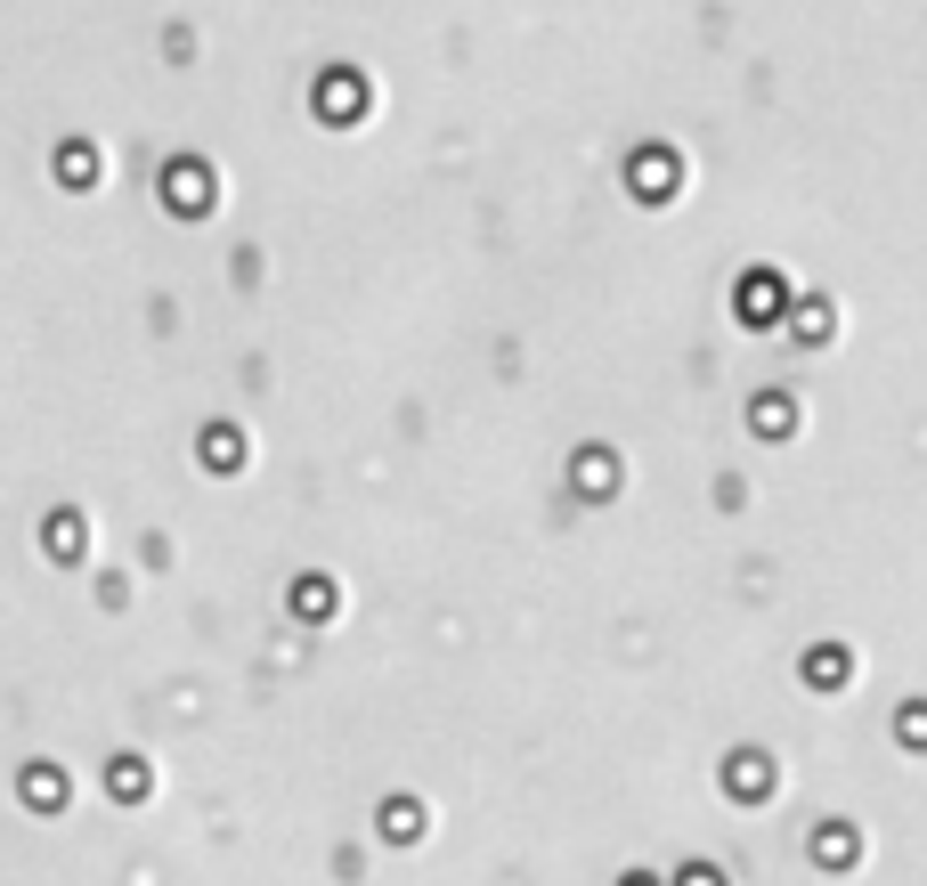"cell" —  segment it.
I'll return each instance as SVG.
<instances>
[{"instance_id":"obj_1","label":"cell","mask_w":927,"mask_h":886,"mask_svg":"<svg viewBox=\"0 0 927 886\" xmlns=\"http://www.w3.org/2000/svg\"><path fill=\"white\" fill-rule=\"evenodd\" d=\"M814 683L838 691V683H846V651H814Z\"/></svg>"},{"instance_id":"obj_2","label":"cell","mask_w":927,"mask_h":886,"mask_svg":"<svg viewBox=\"0 0 927 886\" xmlns=\"http://www.w3.org/2000/svg\"><path fill=\"white\" fill-rule=\"evenodd\" d=\"M757 431H789V399H765L757 407Z\"/></svg>"},{"instance_id":"obj_3","label":"cell","mask_w":927,"mask_h":886,"mask_svg":"<svg viewBox=\"0 0 927 886\" xmlns=\"http://www.w3.org/2000/svg\"><path fill=\"white\" fill-rule=\"evenodd\" d=\"M903 748H927V708H903Z\"/></svg>"}]
</instances>
